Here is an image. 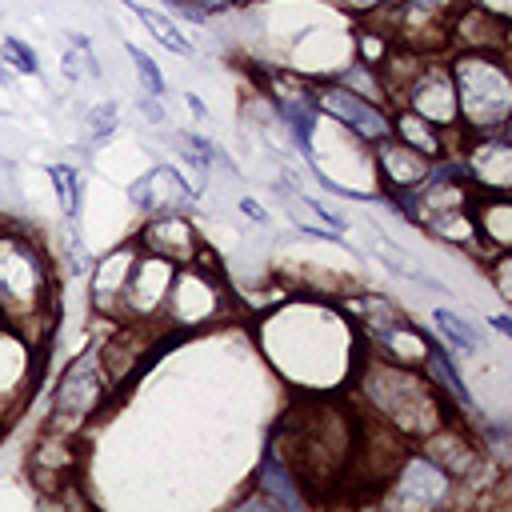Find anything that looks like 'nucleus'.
<instances>
[{
	"label": "nucleus",
	"instance_id": "9d476101",
	"mask_svg": "<svg viewBox=\"0 0 512 512\" xmlns=\"http://www.w3.org/2000/svg\"><path fill=\"white\" fill-rule=\"evenodd\" d=\"M392 480H396V500H404V504H416V508H436V504H444L448 500V492H452V476L436 464V460H428L424 452H408V456H400V468L392 472Z\"/></svg>",
	"mask_w": 512,
	"mask_h": 512
},
{
	"label": "nucleus",
	"instance_id": "20e7f679",
	"mask_svg": "<svg viewBox=\"0 0 512 512\" xmlns=\"http://www.w3.org/2000/svg\"><path fill=\"white\" fill-rule=\"evenodd\" d=\"M108 388H112V380L104 372L100 348H84L80 356H72L64 364V372H60V380L52 388V412H48L52 420H48V428L72 436L80 424H88L96 416V408L104 404Z\"/></svg>",
	"mask_w": 512,
	"mask_h": 512
},
{
	"label": "nucleus",
	"instance_id": "7ed1b4c3",
	"mask_svg": "<svg viewBox=\"0 0 512 512\" xmlns=\"http://www.w3.org/2000/svg\"><path fill=\"white\" fill-rule=\"evenodd\" d=\"M456 88V124L460 132L508 128L512 116V76L504 52H456L452 64Z\"/></svg>",
	"mask_w": 512,
	"mask_h": 512
},
{
	"label": "nucleus",
	"instance_id": "cd10ccee",
	"mask_svg": "<svg viewBox=\"0 0 512 512\" xmlns=\"http://www.w3.org/2000/svg\"><path fill=\"white\" fill-rule=\"evenodd\" d=\"M192 4H196V8L204 12V16H212V12H224V8L232 4V0H192Z\"/></svg>",
	"mask_w": 512,
	"mask_h": 512
},
{
	"label": "nucleus",
	"instance_id": "bb28decb",
	"mask_svg": "<svg viewBox=\"0 0 512 512\" xmlns=\"http://www.w3.org/2000/svg\"><path fill=\"white\" fill-rule=\"evenodd\" d=\"M240 212H244L248 220H256V224H268V212H264V208H260L256 200H248V196L240 200Z\"/></svg>",
	"mask_w": 512,
	"mask_h": 512
},
{
	"label": "nucleus",
	"instance_id": "f03ea898",
	"mask_svg": "<svg viewBox=\"0 0 512 512\" xmlns=\"http://www.w3.org/2000/svg\"><path fill=\"white\" fill-rule=\"evenodd\" d=\"M56 304V276L48 252L20 224H0V320L28 328L44 320V308Z\"/></svg>",
	"mask_w": 512,
	"mask_h": 512
},
{
	"label": "nucleus",
	"instance_id": "f3484780",
	"mask_svg": "<svg viewBox=\"0 0 512 512\" xmlns=\"http://www.w3.org/2000/svg\"><path fill=\"white\" fill-rule=\"evenodd\" d=\"M296 472L288 468V460L276 452V448H264L260 456V472H256V488H260V500L272 504V508H304V496L296 488Z\"/></svg>",
	"mask_w": 512,
	"mask_h": 512
},
{
	"label": "nucleus",
	"instance_id": "a878e982",
	"mask_svg": "<svg viewBox=\"0 0 512 512\" xmlns=\"http://www.w3.org/2000/svg\"><path fill=\"white\" fill-rule=\"evenodd\" d=\"M140 112L152 120V124H164L168 116H164V104H160V96H140Z\"/></svg>",
	"mask_w": 512,
	"mask_h": 512
},
{
	"label": "nucleus",
	"instance_id": "4468645a",
	"mask_svg": "<svg viewBox=\"0 0 512 512\" xmlns=\"http://www.w3.org/2000/svg\"><path fill=\"white\" fill-rule=\"evenodd\" d=\"M132 256H136V244H120L108 256H100L92 268V308L104 320L120 324V316H124V284H128Z\"/></svg>",
	"mask_w": 512,
	"mask_h": 512
},
{
	"label": "nucleus",
	"instance_id": "9b49d317",
	"mask_svg": "<svg viewBox=\"0 0 512 512\" xmlns=\"http://www.w3.org/2000/svg\"><path fill=\"white\" fill-rule=\"evenodd\" d=\"M128 200L148 216L152 212H184L188 204H196V188L172 164H156L140 180L128 184Z\"/></svg>",
	"mask_w": 512,
	"mask_h": 512
},
{
	"label": "nucleus",
	"instance_id": "4be33fe9",
	"mask_svg": "<svg viewBox=\"0 0 512 512\" xmlns=\"http://www.w3.org/2000/svg\"><path fill=\"white\" fill-rule=\"evenodd\" d=\"M48 180H52L60 212L68 220H76V212H80V172L72 164H48Z\"/></svg>",
	"mask_w": 512,
	"mask_h": 512
},
{
	"label": "nucleus",
	"instance_id": "b1692460",
	"mask_svg": "<svg viewBox=\"0 0 512 512\" xmlns=\"http://www.w3.org/2000/svg\"><path fill=\"white\" fill-rule=\"evenodd\" d=\"M0 56H4V64H8L12 72H20V76H40V60H36L32 44H24L20 36H0Z\"/></svg>",
	"mask_w": 512,
	"mask_h": 512
},
{
	"label": "nucleus",
	"instance_id": "f257e3e1",
	"mask_svg": "<svg viewBox=\"0 0 512 512\" xmlns=\"http://www.w3.org/2000/svg\"><path fill=\"white\" fill-rule=\"evenodd\" d=\"M360 396L368 400V416H376L380 424H388L400 436H428L436 424L444 420H464L456 416V404L444 400L424 372H416L412 364H396V360H372L360 372Z\"/></svg>",
	"mask_w": 512,
	"mask_h": 512
},
{
	"label": "nucleus",
	"instance_id": "1a4fd4ad",
	"mask_svg": "<svg viewBox=\"0 0 512 512\" xmlns=\"http://www.w3.org/2000/svg\"><path fill=\"white\" fill-rule=\"evenodd\" d=\"M132 244L140 252L164 256V260H172L180 268V264H196L200 232L184 212H152V220L132 236Z\"/></svg>",
	"mask_w": 512,
	"mask_h": 512
},
{
	"label": "nucleus",
	"instance_id": "0eeeda50",
	"mask_svg": "<svg viewBox=\"0 0 512 512\" xmlns=\"http://www.w3.org/2000/svg\"><path fill=\"white\" fill-rule=\"evenodd\" d=\"M468 0H392V28L396 40L404 48L428 52V48H444L448 44V24L452 16L464 8Z\"/></svg>",
	"mask_w": 512,
	"mask_h": 512
},
{
	"label": "nucleus",
	"instance_id": "c85d7f7f",
	"mask_svg": "<svg viewBox=\"0 0 512 512\" xmlns=\"http://www.w3.org/2000/svg\"><path fill=\"white\" fill-rule=\"evenodd\" d=\"M184 104H188V112H192V116H200V120L208 116V108H204V100H200V96H192V92H188V96H184Z\"/></svg>",
	"mask_w": 512,
	"mask_h": 512
},
{
	"label": "nucleus",
	"instance_id": "f8f14e48",
	"mask_svg": "<svg viewBox=\"0 0 512 512\" xmlns=\"http://www.w3.org/2000/svg\"><path fill=\"white\" fill-rule=\"evenodd\" d=\"M468 224H472V244H480L484 256L508 252L512 240V204L508 192H468Z\"/></svg>",
	"mask_w": 512,
	"mask_h": 512
},
{
	"label": "nucleus",
	"instance_id": "6ab92c4d",
	"mask_svg": "<svg viewBox=\"0 0 512 512\" xmlns=\"http://www.w3.org/2000/svg\"><path fill=\"white\" fill-rule=\"evenodd\" d=\"M392 136L404 140V144H412V148L424 152L428 160H436V156L448 152V132L436 128L432 120L416 116L412 108H400V104H396V112H392Z\"/></svg>",
	"mask_w": 512,
	"mask_h": 512
},
{
	"label": "nucleus",
	"instance_id": "393cba45",
	"mask_svg": "<svg viewBox=\"0 0 512 512\" xmlns=\"http://www.w3.org/2000/svg\"><path fill=\"white\" fill-rule=\"evenodd\" d=\"M128 48V60L136 64V76H140V88H144V96H164V72H160V64L144 52V48H136V44H124Z\"/></svg>",
	"mask_w": 512,
	"mask_h": 512
},
{
	"label": "nucleus",
	"instance_id": "412c9836",
	"mask_svg": "<svg viewBox=\"0 0 512 512\" xmlns=\"http://www.w3.org/2000/svg\"><path fill=\"white\" fill-rule=\"evenodd\" d=\"M432 324H436L440 344H444L448 352H464V356L480 352V336H476L472 320H464L460 312H452V308H436V312H432Z\"/></svg>",
	"mask_w": 512,
	"mask_h": 512
},
{
	"label": "nucleus",
	"instance_id": "423d86ee",
	"mask_svg": "<svg viewBox=\"0 0 512 512\" xmlns=\"http://www.w3.org/2000/svg\"><path fill=\"white\" fill-rule=\"evenodd\" d=\"M312 92H316V108L324 116H332L336 124H344L364 144H376V140L392 136V108L388 104L364 100V96H356L352 88H344L336 80H320V84H312Z\"/></svg>",
	"mask_w": 512,
	"mask_h": 512
},
{
	"label": "nucleus",
	"instance_id": "2eb2a0df",
	"mask_svg": "<svg viewBox=\"0 0 512 512\" xmlns=\"http://www.w3.org/2000/svg\"><path fill=\"white\" fill-rule=\"evenodd\" d=\"M276 104H280V120H284L288 136L312 160V136H316V124H320V108H316L312 84L288 76V88H276Z\"/></svg>",
	"mask_w": 512,
	"mask_h": 512
},
{
	"label": "nucleus",
	"instance_id": "5701e85b",
	"mask_svg": "<svg viewBox=\"0 0 512 512\" xmlns=\"http://www.w3.org/2000/svg\"><path fill=\"white\" fill-rule=\"evenodd\" d=\"M116 128H120L116 100H100L96 108H88V116H84V140H88V148L92 144H108L116 136Z\"/></svg>",
	"mask_w": 512,
	"mask_h": 512
},
{
	"label": "nucleus",
	"instance_id": "dca6fc26",
	"mask_svg": "<svg viewBox=\"0 0 512 512\" xmlns=\"http://www.w3.org/2000/svg\"><path fill=\"white\" fill-rule=\"evenodd\" d=\"M420 368H424L428 384H432L444 400H452L460 412H476V400H472V392L464 388V376H460V368H456V360H452V352H448L444 344L428 340V348H424V356H420Z\"/></svg>",
	"mask_w": 512,
	"mask_h": 512
},
{
	"label": "nucleus",
	"instance_id": "aec40b11",
	"mask_svg": "<svg viewBox=\"0 0 512 512\" xmlns=\"http://www.w3.org/2000/svg\"><path fill=\"white\" fill-rule=\"evenodd\" d=\"M136 16H140V24L152 32V40H160L164 48H172L176 56H192V40L180 32V24L168 16V12H156V8H148V4H140V0H124Z\"/></svg>",
	"mask_w": 512,
	"mask_h": 512
},
{
	"label": "nucleus",
	"instance_id": "a211bd4d",
	"mask_svg": "<svg viewBox=\"0 0 512 512\" xmlns=\"http://www.w3.org/2000/svg\"><path fill=\"white\" fill-rule=\"evenodd\" d=\"M280 200H284V212L292 216V224L300 228V232H308V236H324V240H344V232H348V224L336 216V212H328L320 200H312V196H304V192H280Z\"/></svg>",
	"mask_w": 512,
	"mask_h": 512
},
{
	"label": "nucleus",
	"instance_id": "6e6552de",
	"mask_svg": "<svg viewBox=\"0 0 512 512\" xmlns=\"http://www.w3.org/2000/svg\"><path fill=\"white\" fill-rule=\"evenodd\" d=\"M460 132V128H456ZM464 152L460 164L468 172V184L476 192H508L512 184V148H508V128L492 132H460Z\"/></svg>",
	"mask_w": 512,
	"mask_h": 512
},
{
	"label": "nucleus",
	"instance_id": "ddd939ff",
	"mask_svg": "<svg viewBox=\"0 0 512 512\" xmlns=\"http://www.w3.org/2000/svg\"><path fill=\"white\" fill-rule=\"evenodd\" d=\"M372 152H376V172H380L384 196H400V192L416 188V184L428 176V168H432V160H428L424 152H416L412 144H404V140H396V136L376 140Z\"/></svg>",
	"mask_w": 512,
	"mask_h": 512
},
{
	"label": "nucleus",
	"instance_id": "39448f33",
	"mask_svg": "<svg viewBox=\"0 0 512 512\" xmlns=\"http://www.w3.org/2000/svg\"><path fill=\"white\" fill-rule=\"evenodd\" d=\"M388 104H400V108H412L416 116L432 120L436 128L444 132H456V88H452V72L448 64L440 60H420L408 80L388 96Z\"/></svg>",
	"mask_w": 512,
	"mask_h": 512
},
{
	"label": "nucleus",
	"instance_id": "c756f323",
	"mask_svg": "<svg viewBox=\"0 0 512 512\" xmlns=\"http://www.w3.org/2000/svg\"><path fill=\"white\" fill-rule=\"evenodd\" d=\"M492 328H496V332H512V320L500 312V316H492Z\"/></svg>",
	"mask_w": 512,
	"mask_h": 512
}]
</instances>
